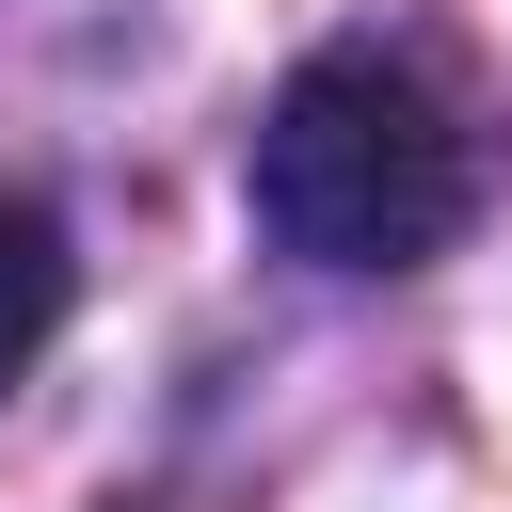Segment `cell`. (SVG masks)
I'll return each instance as SVG.
<instances>
[{
	"label": "cell",
	"instance_id": "6da1fadb",
	"mask_svg": "<svg viewBox=\"0 0 512 512\" xmlns=\"http://www.w3.org/2000/svg\"><path fill=\"white\" fill-rule=\"evenodd\" d=\"M464 192H480L464 112L400 48H320L256 112V224L288 256H320V272H416L464 224Z\"/></svg>",
	"mask_w": 512,
	"mask_h": 512
},
{
	"label": "cell",
	"instance_id": "7a4b0ae2",
	"mask_svg": "<svg viewBox=\"0 0 512 512\" xmlns=\"http://www.w3.org/2000/svg\"><path fill=\"white\" fill-rule=\"evenodd\" d=\"M64 288H80V272H64V224H48L32 192H0V384L64 336Z\"/></svg>",
	"mask_w": 512,
	"mask_h": 512
}]
</instances>
